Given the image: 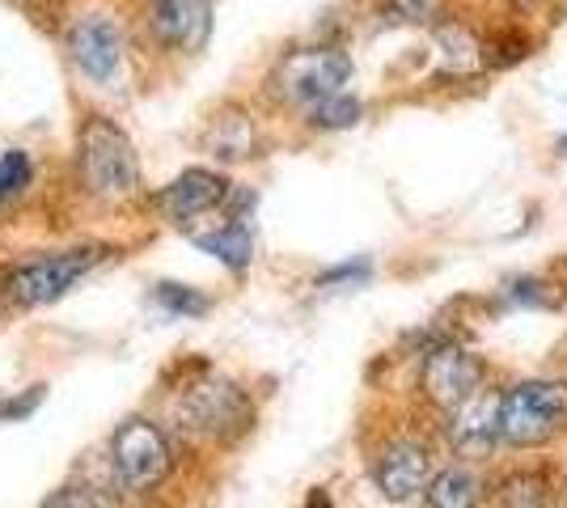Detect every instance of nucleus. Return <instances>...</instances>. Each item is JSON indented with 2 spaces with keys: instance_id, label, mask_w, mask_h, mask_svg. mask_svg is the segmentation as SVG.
<instances>
[{
  "instance_id": "8",
  "label": "nucleus",
  "mask_w": 567,
  "mask_h": 508,
  "mask_svg": "<svg viewBox=\"0 0 567 508\" xmlns=\"http://www.w3.org/2000/svg\"><path fill=\"white\" fill-rule=\"evenodd\" d=\"M69 55L81 76H90L94 85H111L123 69V30L106 13H85L69 30Z\"/></svg>"
},
{
  "instance_id": "12",
  "label": "nucleus",
  "mask_w": 567,
  "mask_h": 508,
  "mask_svg": "<svg viewBox=\"0 0 567 508\" xmlns=\"http://www.w3.org/2000/svg\"><path fill=\"white\" fill-rule=\"evenodd\" d=\"M453 449L462 454H487L499 440V394L474 390L466 403L450 407V424H445Z\"/></svg>"
},
{
  "instance_id": "28",
  "label": "nucleus",
  "mask_w": 567,
  "mask_h": 508,
  "mask_svg": "<svg viewBox=\"0 0 567 508\" xmlns=\"http://www.w3.org/2000/svg\"><path fill=\"white\" fill-rule=\"evenodd\" d=\"M559 153H567V136H564V141H559Z\"/></svg>"
},
{
  "instance_id": "9",
  "label": "nucleus",
  "mask_w": 567,
  "mask_h": 508,
  "mask_svg": "<svg viewBox=\"0 0 567 508\" xmlns=\"http://www.w3.org/2000/svg\"><path fill=\"white\" fill-rule=\"evenodd\" d=\"M97 263V250H72V255H48V259H34L22 263L9 276V297L18 305H48Z\"/></svg>"
},
{
  "instance_id": "7",
  "label": "nucleus",
  "mask_w": 567,
  "mask_h": 508,
  "mask_svg": "<svg viewBox=\"0 0 567 508\" xmlns=\"http://www.w3.org/2000/svg\"><path fill=\"white\" fill-rule=\"evenodd\" d=\"M183 419H187L190 433L229 440V436L250 428L255 412H250V398L234 382H204L183 398Z\"/></svg>"
},
{
  "instance_id": "3",
  "label": "nucleus",
  "mask_w": 567,
  "mask_h": 508,
  "mask_svg": "<svg viewBox=\"0 0 567 508\" xmlns=\"http://www.w3.org/2000/svg\"><path fill=\"white\" fill-rule=\"evenodd\" d=\"M355 64L352 55L334 43H318V48H297L280 55V64L271 69V90L280 102L297 106V111H309L313 102L348 90Z\"/></svg>"
},
{
  "instance_id": "11",
  "label": "nucleus",
  "mask_w": 567,
  "mask_h": 508,
  "mask_svg": "<svg viewBox=\"0 0 567 508\" xmlns=\"http://www.w3.org/2000/svg\"><path fill=\"white\" fill-rule=\"evenodd\" d=\"M229 191H234V187H229L225 174L204 169V166H190L169 183L157 204H162V212H166L169 220L187 225V220L208 217V212H216V208H225V204H229Z\"/></svg>"
},
{
  "instance_id": "25",
  "label": "nucleus",
  "mask_w": 567,
  "mask_h": 508,
  "mask_svg": "<svg viewBox=\"0 0 567 508\" xmlns=\"http://www.w3.org/2000/svg\"><path fill=\"white\" fill-rule=\"evenodd\" d=\"M48 508H102V505H97L90 491H60L55 500H48Z\"/></svg>"
},
{
  "instance_id": "2",
  "label": "nucleus",
  "mask_w": 567,
  "mask_h": 508,
  "mask_svg": "<svg viewBox=\"0 0 567 508\" xmlns=\"http://www.w3.org/2000/svg\"><path fill=\"white\" fill-rule=\"evenodd\" d=\"M567 428V382H520L499 394V440L538 449Z\"/></svg>"
},
{
  "instance_id": "21",
  "label": "nucleus",
  "mask_w": 567,
  "mask_h": 508,
  "mask_svg": "<svg viewBox=\"0 0 567 508\" xmlns=\"http://www.w3.org/2000/svg\"><path fill=\"white\" fill-rule=\"evenodd\" d=\"M157 305L169 310V314H183V318L208 314V297L187 289V284H157Z\"/></svg>"
},
{
  "instance_id": "19",
  "label": "nucleus",
  "mask_w": 567,
  "mask_h": 508,
  "mask_svg": "<svg viewBox=\"0 0 567 508\" xmlns=\"http://www.w3.org/2000/svg\"><path fill=\"white\" fill-rule=\"evenodd\" d=\"M529 51H534V34L520 25V18L508 25H499V30H492V34L483 39V73H504V69L520 64Z\"/></svg>"
},
{
  "instance_id": "17",
  "label": "nucleus",
  "mask_w": 567,
  "mask_h": 508,
  "mask_svg": "<svg viewBox=\"0 0 567 508\" xmlns=\"http://www.w3.org/2000/svg\"><path fill=\"white\" fill-rule=\"evenodd\" d=\"M450 18V0H378V25L385 30H436Z\"/></svg>"
},
{
  "instance_id": "13",
  "label": "nucleus",
  "mask_w": 567,
  "mask_h": 508,
  "mask_svg": "<svg viewBox=\"0 0 567 508\" xmlns=\"http://www.w3.org/2000/svg\"><path fill=\"white\" fill-rule=\"evenodd\" d=\"M432 34H436V48H441V73L453 76V81H471V76L483 73V39L471 25L445 18Z\"/></svg>"
},
{
  "instance_id": "6",
  "label": "nucleus",
  "mask_w": 567,
  "mask_h": 508,
  "mask_svg": "<svg viewBox=\"0 0 567 508\" xmlns=\"http://www.w3.org/2000/svg\"><path fill=\"white\" fill-rule=\"evenodd\" d=\"M420 390L427 403L450 412L457 403H466L474 390H483V364L457 343H436V348H427L424 364H420Z\"/></svg>"
},
{
  "instance_id": "18",
  "label": "nucleus",
  "mask_w": 567,
  "mask_h": 508,
  "mask_svg": "<svg viewBox=\"0 0 567 508\" xmlns=\"http://www.w3.org/2000/svg\"><path fill=\"white\" fill-rule=\"evenodd\" d=\"M427 508H478L483 505V484L466 466H450L427 479Z\"/></svg>"
},
{
  "instance_id": "24",
  "label": "nucleus",
  "mask_w": 567,
  "mask_h": 508,
  "mask_svg": "<svg viewBox=\"0 0 567 508\" xmlns=\"http://www.w3.org/2000/svg\"><path fill=\"white\" fill-rule=\"evenodd\" d=\"M360 280H369V263H364V259H360V263L334 267V271H327V276H318L322 289H331V284H360Z\"/></svg>"
},
{
  "instance_id": "23",
  "label": "nucleus",
  "mask_w": 567,
  "mask_h": 508,
  "mask_svg": "<svg viewBox=\"0 0 567 508\" xmlns=\"http://www.w3.org/2000/svg\"><path fill=\"white\" fill-rule=\"evenodd\" d=\"M39 403H43V386L25 390L22 398H4V403H0V419H25Z\"/></svg>"
},
{
  "instance_id": "27",
  "label": "nucleus",
  "mask_w": 567,
  "mask_h": 508,
  "mask_svg": "<svg viewBox=\"0 0 567 508\" xmlns=\"http://www.w3.org/2000/svg\"><path fill=\"white\" fill-rule=\"evenodd\" d=\"M306 508H334V505H331V496H327V491H313V496L306 500Z\"/></svg>"
},
{
  "instance_id": "4",
  "label": "nucleus",
  "mask_w": 567,
  "mask_h": 508,
  "mask_svg": "<svg viewBox=\"0 0 567 508\" xmlns=\"http://www.w3.org/2000/svg\"><path fill=\"white\" fill-rule=\"evenodd\" d=\"M115 475L127 491H148L169 475V440L148 419H127L111 440Z\"/></svg>"
},
{
  "instance_id": "5",
  "label": "nucleus",
  "mask_w": 567,
  "mask_h": 508,
  "mask_svg": "<svg viewBox=\"0 0 567 508\" xmlns=\"http://www.w3.org/2000/svg\"><path fill=\"white\" fill-rule=\"evenodd\" d=\"M216 0H148L144 25L162 51L199 55L213 39Z\"/></svg>"
},
{
  "instance_id": "22",
  "label": "nucleus",
  "mask_w": 567,
  "mask_h": 508,
  "mask_svg": "<svg viewBox=\"0 0 567 508\" xmlns=\"http://www.w3.org/2000/svg\"><path fill=\"white\" fill-rule=\"evenodd\" d=\"M30 174H34V166H30V157H25V153H18V148H13V153H4V157H0V204L22 191L25 183H30Z\"/></svg>"
},
{
  "instance_id": "1",
  "label": "nucleus",
  "mask_w": 567,
  "mask_h": 508,
  "mask_svg": "<svg viewBox=\"0 0 567 508\" xmlns=\"http://www.w3.org/2000/svg\"><path fill=\"white\" fill-rule=\"evenodd\" d=\"M76 166H81V183L97 199H127L141 187L136 145L127 141V132L118 123L102 120V115H90V120L81 123Z\"/></svg>"
},
{
  "instance_id": "15",
  "label": "nucleus",
  "mask_w": 567,
  "mask_h": 508,
  "mask_svg": "<svg viewBox=\"0 0 567 508\" xmlns=\"http://www.w3.org/2000/svg\"><path fill=\"white\" fill-rule=\"evenodd\" d=\"M204 145H208V153L220 157V162H246V157H255L259 141H255V123H250V115L237 111V106H229V111L213 115L208 132H204Z\"/></svg>"
},
{
  "instance_id": "14",
  "label": "nucleus",
  "mask_w": 567,
  "mask_h": 508,
  "mask_svg": "<svg viewBox=\"0 0 567 508\" xmlns=\"http://www.w3.org/2000/svg\"><path fill=\"white\" fill-rule=\"evenodd\" d=\"M483 508H559L555 475L550 470H513L492 487Z\"/></svg>"
},
{
  "instance_id": "20",
  "label": "nucleus",
  "mask_w": 567,
  "mask_h": 508,
  "mask_svg": "<svg viewBox=\"0 0 567 508\" xmlns=\"http://www.w3.org/2000/svg\"><path fill=\"white\" fill-rule=\"evenodd\" d=\"M306 115L313 132H348V127H355V123L364 120V102L355 94H348V90H339V94L313 102Z\"/></svg>"
},
{
  "instance_id": "16",
  "label": "nucleus",
  "mask_w": 567,
  "mask_h": 508,
  "mask_svg": "<svg viewBox=\"0 0 567 508\" xmlns=\"http://www.w3.org/2000/svg\"><path fill=\"white\" fill-rule=\"evenodd\" d=\"M195 246L204 255H213L229 271H246L250 259H255V238H250V225L241 217H229L220 229H208V234H195Z\"/></svg>"
},
{
  "instance_id": "26",
  "label": "nucleus",
  "mask_w": 567,
  "mask_h": 508,
  "mask_svg": "<svg viewBox=\"0 0 567 508\" xmlns=\"http://www.w3.org/2000/svg\"><path fill=\"white\" fill-rule=\"evenodd\" d=\"M504 4H508L513 18H534V13H543L550 0H504Z\"/></svg>"
},
{
  "instance_id": "10",
  "label": "nucleus",
  "mask_w": 567,
  "mask_h": 508,
  "mask_svg": "<svg viewBox=\"0 0 567 508\" xmlns=\"http://www.w3.org/2000/svg\"><path fill=\"white\" fill-rule=\"evenodd\" d=\"M432 475H436V454H432V445L420 440V436H399V440H390V445L381 449V458L373 462V479H378L381 496L394 500V505L420 496Z\"/></svg>"
}]
</instances>
